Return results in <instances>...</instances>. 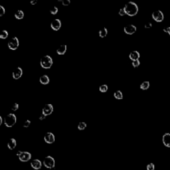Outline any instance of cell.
<instances>
[{
	"mask_svg": "<svg viewBox=\"0 0 170 170\" xmlns=\"http://www.w3.org/2000/svg\"><path fill=\"white\" fill-rule=\"evenodd\" d=\"M19 45V41L18 38L16 37L11 38L7 43V46L9 49L13 50V51L17 49L18 48Z\"/></svg>",
	"mask_w": 170,
	"mask_h": 170,
	"instance_id": "5",
	"label": "cell"
},
{
	"mask_svg": "<svg viewBox=\"0 0 170 170\" xmlns=\"http://www.w3.org/2000/svg\"><path fill=\"white\" fill-rule=\"evenodd\" d=\"M22 153V152H21V151H18V152H17V153H16V155H17V156H20V155H21V153Z\"/></svg>",
	"mask_w": 170,
	"mask_h": 170,
	"instance_id": "37",
	"label": "cell"
},
{
	"mask_svg": "<svg viewBox=\"0 0 170 170\" xmlns=\"http://www.w3.org/2000/svg\"><path fill=\"white\" fill-rule=\"evenodd\" d=\"M108 85H106V84L101 85L100 87H99V90H100V91L102 93L106 92L107 90H108Z\"/></svg>",
	"mask_w": 170,
	"mask_h": 170,
	"instance_id": "24",
	"label": "cell"
},
{
	"mask_svg": "<svg viewBox=\"0 0 170 170\" xmlns=\"http://www.w3.org/2000/svg\"><path fill=\"white\" fill-rule=\"evenodd\" d=\"M22 75H23V69L19 67H17L12 73L13 78L14 79H16V80L20 79L22 76Z\"/></svg>",
	"mask_w": 170,
	"mask_h": 170,
	"instance_id": "11",
	"label": "cell"
},
{
	"mask_svg": "<svg viewBox=\"0 0 170 170\" xmlns=\"http://www.w3.org/2000/svg\"><path fill=\"white\" fill-rule=\"evenodd\" d=\"M8 35H9V33H8L7 31V30H3V31L1 32V33H0V39H7Z\"/></svg>",
	"mask_w": 170,
	"mask_h": 170,
	"instance_id": "23",
	"label": "cell"
},
{
	"mask_svg": "<svg viewBox=\"0 0 170 170\" xmlns=\"http://www.w3.org/2000/svg\"><path fill=\"white\" fill-rule=\"evenodd\" d=\"M16 145H17V142H16V140L14 138H11L7 142V147L9 150H13V149L16 148Z\"/></svg>",
	"mask_w": 170,
	"mask_h": 170,
	"instance_id": "17",
	"label": "cell"
},
{
	"mask_svg": "<svg viewBox=\"0 0 170 170\" xmlns=\"http://www.w3.org/2000/svg\"><path fill=\"white\" fill-rule=\"evenodd\" d=\"M46 116H47L46 115L44 114L42 112L41 114H40V116H39V120H45V118H46Z\"/></svg>",
	"mask_w": 170,
	"mask_h": 170,
	"instance_id": "34",
	"label": "cell"
},
{
	"mask_svg": "<svg viewBox=\"0 0 170 170\" xmlns=\"http://www.w3.org/2000/svg\"><path fill=\"white\" fill-rule=\"evenodd\" d=\"M137 30V28L134 25H132V24H130V25H127L124 27V31L125 32V33L128 35H133L134 33H135Z\"/></svg>",
	"mask_w": 170,
	"mask_h": 170,
	"instance_id": "10",
	"label": "cell"
},
{
	"mask_svg": "<svg viewBox=\"0 0 170 170\" xmlns=\"http://www.w3.org/2000/svg\"><path fill=\"white\" fill-rule=\"evenodd\" d=\"M163 144L166 147L170 148V134L166 133L162 137Z\"/></svg>",
	"mask_w": 170,
	"mask_h": 170,
	"instance_id": "14",
	"label": "cell"
},
{
	"mask_svg": "<svg viewBox=\"0 0 170 170\" xmlns=\"http://www.w3.org/2000/svg\"><path fill=\"white\" fill-rule=\"evenodd\" d=\"M53 112V106L51 104H47L43 108V113L46 116L51 114Z\"/></svg>",
	"mask_w": 170,
	"mask_h": 170,
	"instance_id": "12",
	"label": "cell"
},
{
	"mask_svg": "<svg viewBox=\"0 0 170 170\" xmlns=\"http://www.w3.org/2000/svg\"><path fill=\"white\" fill-rule=\"evenodd\" d=\"M149 87H150V82H148V81H144L140 84V88L143 90H148Z\"/></svg>",
	"mask_w": 170,
	"mask_h": 170,
	"instance_id": "21",
	"label": "cell"
},
{
	"mask_svg": "<svg viewBox=\"0 0 170 170\" xmlns=\"http://www.w3.org/2000/svg\"><path fill=\"white\" fill-rule=\"evenodd\" d=\"M114 96L115 98L118 99V100H121L123 98V94L120 90H117L114 93Z\"/></svg>",
	"mask_w": 170,
	"mask_h": 170,
	"instance_id": "22",
	"label": "cell"
},
{
	"mask_svg": "<svg viewBox=\"0 0 170 170\" xmlns=\"http://www.w3.org/2000/svg\"><path fill=\"white\" fill-rule=\"evenodd\" d=\"M140 57V54L139 52L137 51H132L131 53H130V55H129V58H130L132 61L139 60Z\"/></svg>",
	"mask_w": 170,
	"mask_h": 170,
	"instance_id": "15",
	"label": "cell"
},
{
	"mask_svg": "<svg viewBox=\"0 0 170 170\" xmlns=\"http://www.w3.org/2000/svg\"><path fill=\"white\" fill-rule=\"evenodd\" d=\"M43 165L45 167L50 169L53 167H55V159L50 156L45 157L43 160Z\"/></svg>",
	"mask_w": 170,
	"mask_h": 170,
	"instance_id": "4",
	"label": "cell"
},
{
	"mask_svg": "<svg viewBox=\"0 0 170 170\" xmlns=\"http://www.w3.org/2000/svg\"><path fill=\"white\" fill-rule=\"evenodd\" d=\"M15 17L17 19H22L24 17V13L22 10H18L15 13Z\"/></svg>",
	"mask_w": 170,
	"mask_h": 170,
	"instance_id": "20",
	"label": "cell"
},
{
	"mask_svg": "<svg viewBox=\"0 0 170 170\" xmlns=\"http://www.w3.org/2000/svg\"><path fill=\"white\" fill-rule=\"evenodd\" d=\"M5 13V9L2 5H0V17H2Z\"/></svg>",
	"mask_w": 170,
	"mask_h": 170,
	"instance_id": "32",
	"label": "cell"
},
{
	"mask_svg": "<svg viewBox=\"0 0 170 170\" xmlns=\"http://www.w3.org/2000/svg\"><path fill=\"white\" fill-rule=\"evenodd\" d=\"M39 81H40V82L42 84H48L50 82L49 77L47 75H43V76H41L40 79H39Z\"/></svg>",
	"mask_w": 170,
	"mask_h": 170,
	"instance_id": "18",
	"label": "cell"
},
{
	"mask_svg": "<svg viewBox=\"0 0 170 170\" xmlns=\"http://www.w3.org/2000/svg\"><path fill=\"white\" fill-rule=\"evenodd\" d=\"M167 29H168V33H167L170 35V27H167Z\"/></svg>",
	"mask_w": 170,
	"mask_h": 170,
	"instance_id": "39",
	"label": "cell"
},
{
	"mask_svg": "<svg viewBox=\"0 0 170 170\" xmlns=\"http://www.w3.org/2000/svg\"><path fill=\"white\" fill-rule=\"evenodd\" d=\"M132 65L133 66L134 68H136V67H139L140 65V62L139 60H134L132 63Z\"/></svg>",
	"mask_w": 170,
	"mask_h": 170,
	"instance_id": "28",
	"label": "cell"
},
{
	"mask_svg": "<svg viewBox=\"0 0 170 170\" xmlns=\"http://www.w3.org/2000/svg\"><path fill=\"white\" fill-rule=\"evenodd\" d=\"M61 25H62V23L59 19H55L51 23V29L54 31H59L61 27Z\"/></svg>",
	"mask_w": 170,
	"mask_h": 170,
	"instance_id": "8",
	"label": "cell"
},
{
	"mask_svg": "<svg viewBox=\"0 0 170 170\" xmlns=\"http://www.w3.org/2000/svg\"><path fill=\"white\" fill-rule=\"evenodd\" d=\"M118 14H119L120 16H125V15H126V13L124 8H121V9H120L119 12H118Z\"/></svg>",
	"mask_w": 170,
	"mask_h": 170,
	"instance_id": "33",
	"label": "cell"
},
{
	"mask_svg": "<svg viewBox=\"0 0 170 170\" xmlns=\"http://www.w3.org/2000/svg\"><path fill=\"white\" fill-rule=\"evenodd\" d=\"M53 59L49 55H45L41 59L40 65L42 68L45 69H49L53 65Z\"/></svg>",
	"mask_w": 170,
	"mask_h": 170,
	"instance_id": "2",
	"label": "cell"
},
{
	"mask_svg": "<svg viewBox=\"0 0 170 170\" xmlns=\"http://www.w3.org/2000/svg\"><path fill=\"white\" fill-rule=\"evenodd\" d=\"M87 125L85 122H80L79 125H78L77 128L79 130H83L87 128Z\"/></svg>",
	"mask_w": 170,
	"mask_h": 170,
	"instance_id": "25",
	"label": "cell"
},
{
	"mask_svg": "<svg viewBox=\"0 0 170 170\" xmlns=\"http://www.w3.org/2000/svg\"><path fill=\"white\" fill-rule=\"evenodd\" d=\"M67 49V46L66 45H61L57 49V53L59 55H63L66 53Z\"/></svg>",
	"mask_w": 170,
	"mask_h": 170,
	"instance_id": "16",
	"label": "cell"
},
{
	"mask_svg": "<svg viewBox=\"0 0 170 170\" xmlns=\"http://www.w3.org/2000/svg\"><path fill=\"white\" fill-rule=\"evenodd\" d=\"M31 158V154L28 152H22L21 155L19 156V159L22 162H27L29 161Z\"/></svg>",
	"mask_w": 170,
	"mask_h": 170,
	"instance_id": "7",
	"label": "cell"
},
{
	"mask_svg": "<svg viewBox=\"0 0 170 170\" xmlns=\"http://www.w3.org/2000/svg\"><path fill=\"white\" fill-rule=\"evenodd\" d=\"M58 11H59V9L56 6H54L50 9V13H51L52 15H56V14L58 13Z\"/></svg>",
	"mask_w": 170,
	"mask_h": 170,
	"instance_id": "27",
	"label": "cell"
},
{
	"mask_svg": "<svg viewBox=\"0 0 170 170\" xmlns=\"http://www.w3.org/2000/svg\"><path fill=\"white\" fill-rule=\"evenodd\" d=\"M152 27V24L151 23H147L145 24V29H149Z\"/></svg>",
	"mask_w": 170,
	"mask_h": 170,
	"instance_id": "35",
	"label": "cell"
},
{
	"mask_svg": "<svg viewBox=\"0 0 170 170\" xmlns=\"http://www.w3.org/2000/svg\"><path fill=\"white\" fill-rule=\"evenodd\" d=\"M30 3H31V5H35L37 3V0H32V1H31V2H30Z\"/></svg>",
	"mask_w": 170,
	"mask_h": 170,
	"instance_id": "36",
	"label": "cell"
},
{
	"mask_svg": "<svg viewBox=\"0 0 170 170\" xmlns=\"http://www.w3.org/2000/svg\"><path fill=\"white\" fill-rule=\"evenodd\" d=\"M51 170H55V167H53V168H51Z\"/></svg>",
	"mask_w": 170,
	"mask_h": 170,
	"instance_id": "40",
	"label": "cell"
},
{
	"mask_svg": "<svg viewBox=\"0 0 170 170\" xmlns=\"http://www.w3.org/2000/svg\"><path fill=\"white\" fill-rule=\"evenodd\" d=\"M31 166L34 169H40L42 167V162L39 159H33L31 162Z\"/></svg>",
	"mask_w": 170,
	"mask_h": 170,
	"instance_id": "13",
	"label": "cell"
},
{
	"mask_svg": "<svg viewBox=\"0 0 170 170\" xmlns=\"http://www.w3.org/2000/svg\"><path fill=\"white\" fill-rule=\"evenodd\" d=\"M58 2H61L63 6H68L71 4L70 0H58Z\"/></svg>",
	"mask_w": 170,
	"mask_h": 170,
	"instance_id": "26",
	"label": "cell"
},
{
	"mask_svg": "<svg viewBox=\"0 0 170 170\" xmlns=\"http://www.w3.org/2000/svg\"><path fill=\"white\" fill-rule=\"evenodd\" d=\"M152 16L153 20L156 21V22H158V23L163 21L164 19V13L160 10L155 11L154 12H153Z\"/></svg>",
	"mask_w": 170,
	"mask_h": 170,
	"instance_id": "6",
	"label": "cell"
},
{
	"mask_svg": "<svg viewBox=\"0 0 170 170\" xmlns=\"http://www.w3.org/2000/svg\"><path fill=\"white\" fill-rule=\"evenodd\" d=\"M17 122V117L14 114L10 113L5 116L4 119V124L8 128H11L16 124Z\"/></svg>",
	"mask_w": 170,
	"mask_h": 170,
	"instance_id": "3",
	"label": "cell"
},
{
	"mask_svg": "<svg viewBox=\"0 0 170 170\" xmlns=\"http://www.w3.org/2000/svg\"><path fill=\"white\" fill-rule=\"evenodd\" d=\"M124 8L125 9L126 15L130 16V17H133V16L137 15L138 10H139L137 4L133 2H129L128 3L125 5Z\"/></svg>",
	"mask_w": 170,
	"mask_h": 170,
	"instance_id": "1",
	"label": "cell"
},
{
	"mask_svg": "<svg viewBox=\"0 0 170 170\" xmlns=\"http://www.w3.org/2000/svg\"><path fill=\"white\" fill-rule=\"evenodd\" d=\"M44 140H45V142L47 143V144H53L55 142V135L51 132H47L46 133V134L44 136Z\"/></svg>",
	"mask_w": 170,
	"mask_h": 170,
	"instance_id": "9",
	"label": "cell"
},
{
	"mask_svg": "<svg viewBox=\"0 0 170 170\" xmlns=\"http://www.w3.org/2000/svg\"><path fill=\"white\" fill-rule=\"evenodd\" d=\"M2 123H3V118L2 116H0V125H2Z\"/></svg>",
	"mask_w": 170,
	"mask_h": 170,
	"instance_id": "38",
	"label": "cell"
},
{
	"mask_svg": "<svg viewBox=\"0 0 170 170\" xmlns=\"http://www.w3.org/2000/svg\"><path fill=\"white\" fill-rule=\"evenodd\" d=\"M155 166L153 163H150L147 166V170H154Z\"/></svg>",
	"mask_w": 170,
	"mask_h": 170,
	"instance_id": "31",
	"label": "cell"
},
{
	"mask_svg": "<svg viewBox=\"0 0 170 170\" xmlns=\"http://www.w3.org/2000/svg\"><path fill=\"white\" fill-rule=\"evenodd\" d=\"M11 109L12 111H16L19 109V104L17 103H14L11 107Z\"/></svg>",
	"mask_w": 170,
	"mask_h": 170,
	"instance_id": "29",
	"label": "cell"
},
{
	"mask_svg": "<svg viewBox=\"0 0 170 170\" xmlns=\"http://www.w3.org/2000/svg\"><path fill=\"white\" fill-rule=\"evenodd\" d=\"M30 125H31V121L29 120H25V122H23V126L24 128H28Z\"/></svg>",
	"mask_w": 170,
	"mask_h": 170,
	"instance_id": "30",
	"label": "cell"
},
{
	"mask_svg": "<svg viewBox=\"0 0 170 170\" xmlns=\"http://www.w3.org/2000/svg\"><path fill=\"white\" fill-rule=\"evenodd\" d=\"M107 35H108V29L106 27L102 28V29L100 30V31H99V36L101 38H104L105 37H106Z\"/></svg>",
	"mask_w": 170,
	"mask_h": 170,
	"instance_id": "19",
	"label": "cell"
}]
</instances>
